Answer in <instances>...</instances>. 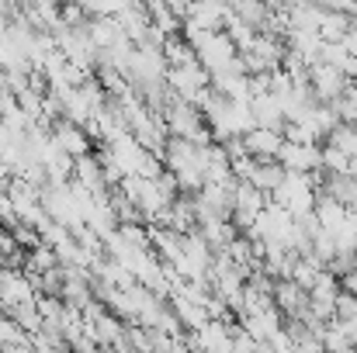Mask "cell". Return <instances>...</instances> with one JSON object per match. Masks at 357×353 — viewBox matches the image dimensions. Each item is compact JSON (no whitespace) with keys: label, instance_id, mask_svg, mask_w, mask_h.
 I'll return each mask as SVG.
<instances>
[{"label":"cell","instance_id":"cell-1","mask_svg":"<svg viewBox=\"0 0 357 353\" xmlns=\"http://www.w3.org/2000/svg\"><path fill=\"white\" fill-rule=\"evenodd\" d=\"M239 142H243V152H246L250 159H278L284 139H281L278 132H267V128H250Z\"/></svg>","mask_w":357,"mask_h":353},{"label":"cell","instance_id":"cell-2","mask_svg":"<svg viewBox=\"0 0 357 353\" xmlns=\"http://www.w3.org/2000/svg\"><path fill=\"white\" fill-rule=\"evenodd\" d=\"M56 135H59V149H66V152H77V156H84V152H87V142H84V132H80L77 125H70V121H63Z\"/></svg>","mask_w":357,"mask_h":353}]
</instances>
